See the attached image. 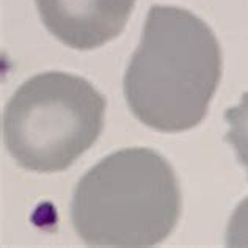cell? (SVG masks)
<instances>
[{"mask_svg": "<svg viewBox=\"0 0 248 248\" xmlns=\"http://www.w3.org/2000/svg\"><path fill=\"white\" fill-rule=\"evenodd\" d=\"M221 79V49L192 11L154 5L124 74V97L140 123L176 134L206 118Z\"/></svg>", "mask_w": 248, "mask_h": 248, "instance_id": "6da1fadb", "label": "cell"}, {"mask_svg": "<svg viewBox=\"0 0 248 248\" xmlns=\"http://www.w3.org/2000/svg\"><path fill=\"white\" fill-rule=\"evenodd\" d=\"M181 207L168 160L154 149L127 148L104 157L79 181L71 223L88 247L148 248L173 232Z\"/></svg>", "mask_w": 248, "mask_h": 248, "instance_id": "7a4b0ae2", "label": "cell"}, {"mask_svg": "<svg viewBox=\"0 0 248 248\" xmlns=\"http://www.w3.org/2000/svg\"><path fill=\"white\" fill-rule=\"evenodd\" d=\"M106 99L83 77L47 71L30 77L3 108L2 137L19 165L36 173L69 168L96 143Z\"/></svg>", "mask_w": 248, "mask_h": 248, "instance_id": "3957f363", "label": "cell"}, {"mask_svg": "<svg viewBox=\"0 0 248 248\" xmlns=\"http://www.w3.org/2000/svg\"><path fill=\"white\" fill-rule=\"evenodd\" d=\"M49 33L76 50L110 43L126 27L135 0H35Z\"/></svg>", "mask_w": 248, "mask_h": 248, "instance_id": "277c9868", "label": "cell"}, {"mask_svg": "<svg viewBox=\"0 0 248 248\" xmlns=\"http://www.w3.org/2000/svg\"><path fill=\"white\" fill-rule=\"evenodd\" d=\"M228 123L226 141L232 146L239 164L248 174V93H244L237 106L230 107L225 112Z\"/></svg>", "mask_w": 248, "mask_h": 248, "instance_id": "5b68a950", "label": "cell"}, {"mask_svg": "<svg viewBox=\"0 0 248 248\" xmlns=\"http://www.w3.org/2000/svg\"><path fill=\"white\" fill-rule=\"evenodd\" d=\"M225 240L231 248H248V197L234 209L226 228Z\"/></svg>", "mask_w": 248, "mask_h": 248, "instance_id": "8992f818", "label": "cell"}]
</instances>
